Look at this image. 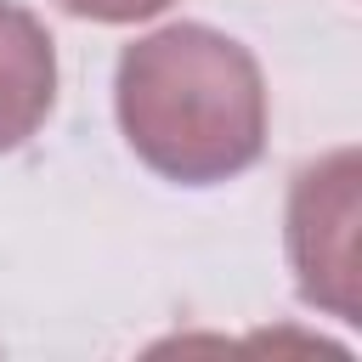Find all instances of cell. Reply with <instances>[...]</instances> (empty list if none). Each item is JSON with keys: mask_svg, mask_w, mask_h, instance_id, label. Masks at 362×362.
I'll return each mask as SVG.
<instances>
[{"mask_svg": "<svg viewBox=\"0 0 362 362\" xmlns=\"http://www.w3.org/2000/svg\"><path fill=\"white\" fill-rule=\"evenodd\" d=\"M57 6L74 17H90V23H141V17L164 11L170 0H57Z\"/></svg>", "mask_w": 362, "mask_h": 362, "instance_id": "4", "label": "cell"}, {"mask_svg": "<svg viewBox=\"0 0 362 362\" xmlns=\"http://www.w3.org/2000/svg\"><path fill=\"white\" fill-rule=\"evenodd\" d=\"M57 102V45L45 23L0 0V153L23 147Z\"/></svg>", "mask_w": 362, "mask_h": 362, "instance_id": "3", "label": "cell"}, {"mask_svg": "<svg viewBox=\"0 0 362 362\" xmlns=\"http://www.w3.org/2000/svg\"><path fill=\"white\" fill-rule=\"evenodd\" d=\"M113 107L130 153L181 187L232 181L266 153L260 62L204 23H170L124 45Z\"/></svg>", "mask_w": 362, "mask_h": 362, "instance_id": "1", "label": "cell"}, {"mask_svg": "<svg viewBox=\"0 0 362 362\" xmlns=\"http://www.w3.org/2000/svg\"><path fill=\"white\" fill-rule=\"evenodd\" d=\"M288 260L305 305L356 322V153L339 147L294 175Z\"/></svg>", "mask_w": 362, "mask_h": 362, "instance_id": "2", "label": "cell"}]
</instances>
